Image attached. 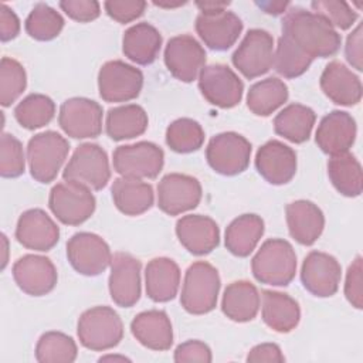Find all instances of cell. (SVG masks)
Returning <instances> with one entry per match:
<instances>
[{
    "label": "cell",
    "instance_id": "cell-38",
    "mask_svg": "<svg viewBox=\"0 0 363 363\" xmlns=\"http://www.w3.org/2000/svg\"><path fill=\"white\" fill-rule=\"evenodd\" d=\"M55 115L54 101L43 94H30L14 108V118L20 126L34 130L48 125Z\"/></svg>",
    "mask_w": 363,
    "mask_h": 363
},
{
    "label": "cell",
    "instance_id": "cell-28",
    "mask_svg": "<svg viewBox=\"0 0 363 363\" xmlns=\"http://www.w3.org/2000/svg\"><path fill=\"white\" fill-rule=\"evenodd\" d=\"M179 265L167 258L157 257L147 262L145 269V286L147 296L155 302H169L179 291Z\"/></svg>",
    "mask_w": 363,
    "mask_h": 363
},
{
    "label": "cell",
    "instance_id": "cell-37",
    "mask_svg": "<svg viewBox=\"0 0 363 363\" xmlns=\"http://www.w3.org/2000/svg\"><path fill=\"white\" fill-rule=\"evenodd\" d=\"M288 99L286 84L275 77L255 82L247 94V106L257 116H269Z\"/></svg>",
    "mask_w": 363,
    "mask_h": 363
},
{
    "label": "cell",
    "instance_id": "cell-12",
    "mask_svg": "<svg viewBox=\"0 0 363 363\" xmlns=\"http://www.w3.org/2000/svg\"><path fill=\"white\" fill-rule=\"evenodd\" d=\"M231 61L234 67L248 79L267 74L274 61V38L261 28L250 30L237 50Z\"/></svg>",
    "mask_w": 363,
    "mask_h": 363
},
{
    "label": "cell",
    "instance_id": "cell-48",
    "mask_svg": "<svg viewBox=\"0 0 363 363\" xmlns=\"http://www.w3.org/2000/svg\"><path fill=\"white\" fill-rule=\"evenodd\" d=\"M61 10L78 23H88L99 17L101 6L95 0H62L60 1Z\"/></svg>",
    "mask_w": 363,
    "mask_h": 363
},
{
    "label": "cell",
    "instance_id": "cell-20",
    "mask_svg": "<svg viewBox=\"0 0 363 363\" xmlns=\"http://www.w3.org/2000/svg\"><path fill=\"white\" fill-rule=\"evenodd\" d=\"M296 153L279 140H268L255 155V167L264 180L281 186L292 180L296 173Z\"/></svg>",
    "mask_w": 363,
    "mask_h": 363
},
{
    "label": "cell",
    "instance_id": "cell-1",
    "mask_svg": "<svg viewBox=\"0 0 363 363\" xmlns=\"http://www.w3.org/2000/svg\"><path fill=\"white\" fill-rule=\"evenodd\" d=\"M282 35L289 38L312 60L335 55L340 34L320 16L302 7H292L282 18Z\"/></svg>",
    "mask_w": 363,
    "mask_h": 363
},
{
    "label": "cell",
    "instance_id": "cell-47",
    "mask_svg": "<svg viewBox=\"0 0 363 363\" xmlns=\"http://www.w3.org/2000/svg\"><path fill=\"white\" fill-rule=\"evenodd\" d=\"M363 279H362V257L357 255L349 265L345 281V296L356 309L363 308Z\"/></svg>",
    "mask_w": 363,
    "mask_h": 363
},
{
    "label": "cell",
    "instance_id": "cell-6",
    "mask_svg": "<svg viewBox=\"0 0 363 363\" xmlns=\"http://www.w3.org/2000/svg\"><path fill=\"white\" fill-rule=\"evenodd\" d=\"M48 206L62 224L79 225L94 214L96 201L89 187L64 180L51 189Z\"/></svg>",
    "mask_w": 363,
    "mask_h": 363
},
{
    "label": "cell",
    "instance_id": "cell-54",
    "mask_svg": "<svg viewBox=\"0 0 363 363\" xmlns=\"http://www.w3.org/2000/svg\"><path fill=\"white\" fill-rule=\"evenodd\" d=\"M262 11L268 13V14H282L284 11H286V9L289 7L288 1H257L255 3Z\"/></svg>",
    "mask_w": 363,
    "mask_h": 363
},
{
    "label": "cell",
    "instance_id": "cell-8",
    "mask_svg": "<svg viewBox=\"0 0 363 363\" xmlns=\"http://www.w3.org/2000/svg\"><path fill=\"white\" fill-rule=\"evenodd\" d=\"M113 169L122 177L155 179L163 169L164 153L153 142H136L118 146L113 152Z\"/></svg>",
    "mask_w": 363,
    "mask_h": 363
},
{
    "label": "cell",
    "instance_id": "cell-10",
    "mask_svg": "<svg viewBox=\"0 0 363 363\" xmlns=\"http://www.w3.org/2000/svg\"><path fill=\"white\" fill-rule=\"evenodd\" d=\"M143 74L121 60L105 62L98 72L99 96L105 102H128L139 96Z\"/></svg>",
    "mask_w": 363,
    "mask_h": 363
},
{
    "label": "cell",
    "instance_id": "cell-43",
    "mask_svg": "<svg viewBox=\"0 0 363 363\" xmlns=\"http://www.w3.org/2000/svg\"><path fill=\"white\" fill-rule=\"evenodd\" d=\"M27 74L24 67L14 58L3 57L0 62V104L10 106L24 92Z\"/></svg>",
    "mask_w": 363,
    "mask_h": 363
},
{
    "label": "cell",
    "instance_id": "cell-11",
    "mask_svg": "<svg viewBox=\"0 0 363 363\" xmlns=\"http://www.w3.org/2000/svg\"><path fill=\"white\" fill-rule=\"evenodd\" d=\"M67 258L78 274L96 277L111 265L112 252L102 237L82 231L67 241Z\"/></svg>",
    "mask_w": 363,
    "mask_h": 363
},
{
    "label": "cell",
    "instance_id": "cell-50",
    "mask_svg": "<svg viewBox=\"0 0 363 363\" xmlns=\"http://www.w3.org/2000/svg\"><path fill=\"white\" fill-rule=\"evenodd\" d=\"M345 55L347 62L357 71L363 69V45H362V24L347 35L345 45Z\"/></svg>",
    "mask_w": 363,
    "mask_h": 363
},
{
    "label": "cell",
    "instance_id": "cell-34",
    "mask_svg": "<svg viewBox=\"0 0 363 363\" xmlns=\"http://www.w3.org/2000/svg\"><path fill=\"white\" fill-rule=\"evenodd\" d=\"M147 113L136 104L112 108L106 113L105 129L112 140H125L140 136L147 129Z\"/></svg>",
    "mask_w": 363,
    "mask_h": 363
},
{
    "label": "cell",
    "instance_id": "cell-56",
    "mask_svg": "<svg viewBox=\"0 0 363 363\" xmlns=\"http://www.w3.org/2000/svg\"><path fill=\"white\" fill-rule=\"evenodd\" d=\"M105 360H122V362H125V360H129L128 357H125V356H116V354H109V356H102L101 359H99V362H105Z\"/></svg>",
    "mask_w": 363,
    "mask_h": 363
},
{
    "label": "cell",
    "instance_id": "cell-53",
    "mask_svg": "<svg viewBox=\"0 0 363 363\" xmlns=\"http://www.w3.org/2000/svg\"><path fill=\"white\" fill-rule=\"evenodd\" d=\"M230 1H218V0H206V1H196V6L200 9L201 14H214L227 10Z\"/></svg>",
    "mask_w": 363,
    "mask_h": 363
},
{
    "label": "cell",
    "instance_id": "cell-35",
    "mask_svg": "<svg viewBox=\"0 0 363 363\" xmlns=\"http://www.w3.org/2000/svg\"><path fill=\"white\" fill-rule=\"evenodd\" d=\"M315 121L316 115L309 106L291 104L275 116L274 130L292 143H303L309 139Z\"/></svg>",
    "mask_w": 363,
    "mask_h": 363
},
{
    "label": "cell",
    "instance_id": "cell-40",
    "mask_svg": "<svg viewBox=\"0 0 363 363\" xmlns=\"http://www.w3.org/2000/svg\"><path fill=\"white\" fill-rule=\"evenodd\" d=\"M27 34L38 41H50L58 37L64 28L62 16L45 3H38L33 7L26 18Z\"/></svg>",
    "mask_w": 363,
    "mask_h": 363
},
{
    "label": "cell",
    "instance_id": "cell-25",
    "mask_svg": "<svg viewBox=\"0 0 363 363\" xmlns=\"http://www.w3.org/2000/svg\"><path fill=\"white\" fill-rule=\"evenodd\" d=\"M323 94L336 105L353 106L362 99L360 78L340 61L329 62L320 75Z\"/></svg>",
    "mask_w": 363,
    "mask_h": 363
},
{
    "label": "cell",
    "instance_id": "cell-5",
    "mask_svg": "<svg viewBox=\"0 0 363 363\" xmlns=\"http://www.w3.org/2000/svg\"><path fill=\"white\" fill-rule=\"evenodd\" d=\"M77 333L84 347L104 352L119 345L123 337V323L112 308L94 306L79 316Z\"/></svg>",
    "mask_w": 363,
    "mask_h": 363
},
{
    "label": "cell",
    "instance_id": "cell-55",
    "mask_svg": "<svg viewBox=\"0 0 363 363\" xmlns=\"http://www.w3.org/2000/svg\"><path fill=\"white\" fill-rule=\"evenodd\" d=\"M153 4L159 6V7H163V9H174V7H179V6H183L186 4V1H169V0H162V1H153Z\"/></svg>",
    "mask_w": 363,
    "mask_h": 363
},
{
    "label": "cell",
    "instance_id": "cell-27",
    "mask_svg": "<svg viewBox=\"0 0 363 363\" xmlns=\"http://www.w3.org/2000/svg\"><path fill=\"white\" fill-rule=\"evenodd\" d=\"M135 339L152 350H169L173 345V328L166 312L150 309L138 313L130 322Z\"/></svg>",
    "mask_w": 363,
    "mask_h": 363
},
{
    "label": "cell",
    "instance_id": "cell-15",
    "mask_svg": "<svg viewBox=\"0 0 363 363\" xmlns=\"http://www.w3.org/2000/svg\"><path fill=\"white\" fill-rule=\"evenodd\" d=\"M201 200L200 182L189 174L169 173L157 184V206L169 214L177 216L193 210Z\"/></svg>",
    "mask_w": 363,
    "mask_h": 363
},
{
    "label": "cell",
    "instance_id": "cell-4",
    "mask_svg": "<svg viewBox=\"0 0 363 363\" xmlns=\"http://www.w3.org/2000/svg\"><path fill=\"white\" fill-rule=\"evenodd\" d=\"M69 152L68 140L58 132L45 130L34 135L27 145V162L31 177L51 183L61 170Z\"/></svg>",
    "mask_w": 363,
    "mask_h": 363
},
{
    "label": "cell",
    "instance_id": "cell-44",
    "mask_svg": "<svg viewBox=\"0 0 363 363\" xmlns=\"http://www.w3.org/2000/svg\"><path fill=\"white\" fill-rule=\"evenodd\" d=\"M26 157L21 142L11 133H3L0 139V174L6 179L24 173Z\"/></svg>",
    "mask_w": 363,
    "mask_h": 363
},
{
    "label": "cell",
    "instance_id": "cell-36",
    "mask_svg": "<svg viewBox=\"0 0 363 363\" xmlns=\"http://www.w3.org/2000/svg\"><path fill=\"white\" fill-rule=\"evenodd\" d=\"M328 176L340 194L346 197L360 196L363 189L362 166L352 153L332 156L328 162Z\"/></svg>",
    "mask_w": 363,
    "mask_h": 363
},
{
    "label": "cell",
    "instance_id": "cell-41",
    "mask_svg": "<svg viewBox=\"0 0 363 363\" xmlns=\"http://www.w3.org/2000/svg\"><path fill=\"white\" fill-rule=\"evenodd\" d=\"M204 142L201 125L190 118L173 121L166 129V143L177 153H191L199 150Z\"/></svg>",
    "mask_w": 363,
    "mask_h": 363
},
{
    "label": "cell",
    "instance_id": "cell-29",
    "mask_svg": "<svg viewBox=\"0 0 363 363\" xmlns=\"http://www.w3.org/2000/svg\"><path fill=\"white\" fill-rule=\"evenodd\" d=\"M111 193L113 204L125 216H140L146 213L155 201L153 187L139 179L118 177L112 183Z\"/></svg>",
    "mask_w": 363,
    "mask_h": 363
},
{
    "label": "cell",
    "instance_id": "cell-45",
    "mask_svg": "<svg viewBox=\"0 0 363 363\" xmlns=\"http://www.w3.org/2000/svg\"><path fill=\"white\" fill-rule=\"evenodd\" d=\"M315 14L323 17L333 28L347 30L357 20V13L346 1L316 0L311 3Z\"/></svg>",
    "mask_w": 363,
    "mask_h": 363
},
{
    "label": "cell",
    "instance_id": "cell-9",
    "mask_svg": "<svg viewBox=\"0 0 363 363\" xmlns=\"http://www.w3.org/2000/svg\"><path fill=\"white\" fill-rule=\"evenodd\" d=\"M251 150V143L242 135L223 132L210 139L206 147V159L216 173L235 176L248 167Z\"/></svg>",
    "mask_w": 363,
    "mask_h": 363
},
{
    "label": "cell",
    "instance_id": "cell-23",
    "mask_svg": "<svg viewBox=\"0 0 363 363\" xmlns=\"http://www.w3.org/2000/svg\"><path fill=\"white\" fill-rule=\"evenodd\" d=\"M196 31L208 48L225 51L238 40L242 21L237 14L227 10L214 14L200 13L196 18Z\"/></svg>",
    "mask_w": 363,
    "mask_h": 363
},
{
    "label": "cell",
    "instance_id": "cell-3",
    "mask_svg": "<svg viewBox=\"0 0 363 363\" xmlns=\"http://www.w3.org/2000/svg\"><path fill=\"white\" fill-rule=\"evenodd\" d=\"M218 271L206 261L193 262L186 274L182 286L180 303L191 315H204L217 305L220 292Z\"/></svg>",
    "mask_w": 363,
    "mask_h": 363
},
{
    "label": "cell",
    "instance_id": "cell-16",
    "mask_svg": "<svg viewBox=\"0 0 363 363\" xmlns=\"http://www.w3.org/2000/svg\"><path fill=\"white\" fill-rule=\"evenodd\" d=\"M164 64L169 72L182 82L194 81L206 64V51L189 34L172 37L164 48Z\"/></svg>",
    "mask_w": 363,
    "mask_h": 363
},
{
    "label": "cell",
    "instance_id": "cell-22",
    "mask_svg": "<svg viewBox=\"0 0 363 363\" xmlns=\"http://www.w3.org/2000/svg\"><path fill=\"white\" fill-rule=\"evenodd\" d=\"M16 238L23 247L44 252L57 245L60 228L44 210L30 208L18 217Z\"/></svg>",
    "mask_w": 363,
    "mask_h": 363
},
{
    "label": "cell",
    "instance_id": "cell-21",
    "mask_svg": "<svg viewBox=\"0 0 363 363\" xmlns=\"http://www.w3.org/2000/svg\"><path fill=\"white\" fill-rule=\"evenodd\" d=\"M356 121L345 111H332L318 125L315 140L326 155L336 156L349 152L356 139Z\"/></svg>",
    "mask_w": 363,
    "mask_h": 363
},
{
    "label": "cell",
    "instance_id": "cell-46",
    "mask_svg": "<svg viewBox=\"0 0 363 363\" xmlns=\"http://www.w3.org/2000/svg\"><path fill=\"white\" fill-rule=\"evenodd\" d=\"M106 14L115 21L125 24L139 18L145 9L146 1L143 0H108L104 3Z\"/></svg>",
    "mask_w": 363,
    "mask_h": 363
},
{
    "label": "cell",
    "instance_id": "cell-19",
    "mask_svg": "<svg viewBox=\"0 0 363 363\" xmlns=\"http://www.w3.org/2000/svg\"><path fill=\"white\" fill-rule=\"evenodd\" d=\"M13 278L17 286L31 296H43L51 292L58 279L57 268L47 257L27 254L13 265Z\"/></svg>",
    "mask_w": 363,
    "mask_h": 363
},
{
    "label": "cell",
    "instance_id": "cell-17",
    "mask_svg": "<svg viewBox=\"0 0 363 363\" xmlns=\"http://www.w3.org/2000/svg\"><path fill=\"white\" fill-rule=\"evenodd\" d=\"M340 277V264L330 254L322 251H311L302 262V285L309 294L318 298L333 296L337 292Z\"/></svg>",
    "mask_w": 363,
    "mask_h": 363
},
{
    "label": "cell",
    "instance_id": "cell-18",
    "mask_svg": "<svg viewBox=\"0 0 363 363\" xmlns=\"http://www.w3.org/2000/svg\"><path fill=\"white\" fill-rule=\"evenodd\" d=\"M109 267L111 299L121 308L133 306L140 298V261L128 252H116Z\"/></svg>",
    "mask_w": 363,
    "mask_h": 363
},
{
    "label": "cell",
    "instance_id": "cell-7",
    "mask_svg": "<svg viewBox=\"0 0 363 363\" xmlns=\"http://www.w3.org/2000/svg\"><path fill=\"white\" fill-rule=\"evenodd\" d=\"M62 177L81 183L91 190H102L111 179L106 152L96 143L79 145L68 160Z\"/></svg>",
    "mask_w": 363,
    "mask_h": 363
},
{
    "label": "cell",
    "instance_id": "cell-52",
    "mask_svg": "<svg viewBox=\"0 0 363 363\" xmlns=\"http://www.w3.org/2000/svg\"><path fill=\"white\" fill-rule=\"evenodd\" d=\"M20 33V20L17 14L7 6L0 4V38L1 41H10Z\"/></svg>",
    "mask_w": 363,
    "mask_h": 363
},
{
    "label": "cell",
    "instance_id": "cell-30",
    "mask_svg": "<svg viewBox=\"0 0 363 363\" xmlns=\"http://www.w3.org/2000/svg\"><path fill=\"white\" fill-rule=\"evenodd\" d=\"M261 316L264 323L278 333L294 330L301 320L298 302L288 294L277 291H262Z\"/></svg>",
    "mask_w": 363,
    "mask_h": 363
},
{
    "label": "cell",
    "instance_id": "cell-31",
    "mask_svg": "<svg viewBox=\"0 0 363 363\" xmlns=\"http://www.w3.org/2000/svg\"><path fill=\"white\" fill-rule=\"evenodd\" d=\"M162 35L156 27L143 21L129 27L122 38L125 57L139 65L152 64L160 51Z\"/></svg>",
    "mask_w": 363,
    "mask_h": 363
},
{
    "label": "cell",
    "instance_id": "cell-13",
    "mask_svg": "<svg viewBox=\"0 0 363 363\" xmlns=\"http://www.w3.org/2000/svg\"><path fill=\"white\" fill-rule=\"evenodd\" d=\"M199 89L214 106L228 109L240 104L244 84L238 75L224 64L204 65L199 74Z\"/></svg>",
    "mask_w": 363,
    "mask_h": 363
},
{
    "label": "cell",
    "instance_id": "cell-49",
    "mask_svg": "<svg viewBox=\"0 0 363 363\" xmlns=\"http://www.w3.org/2000/svg\"><path fill=\"white\" fill-rule=\"evenodd\" d=\"M213 360V354L210 347L201 340H187L180 343L174 350V362H201L210 363Z\"/></svg>",
    "mask_w": 363,
    "mask_h": 363
},
{
    "label": "cell",
    "instance_id": "cell-39",
    "mask_svg": "<svg viewBox=\"0 0 363 363\" xmlns=\"http://www.w3.org/2000/svg\"><path fill=\"white\" fill-rule=\"evenodd\" d=\"M77 354L75 340L62 332H45L35 345V359L41 363H71Z\"/></svg>",
    "mask_w": 363,
    "mask_h": 363
},
{
    "label": "cell",
    "instance_id": "cell-33",
    "mask_svg": "<svg viewBox=\"0 0 363 363\" xmlns=\"http://www.w3.org/2000/svg\"><path fill=\"white\" fill-rule=\"evenodd\" d=\"M264 234V220L257 214H242L234 218L224 237L225 248L235 257H248Z\"/></svg>",
    "mask_w": 363,
    "mask_h": 363
},
{
    "label": "cell",
    "instance_id": "cell-24",
    "mask_svg": "<svg viewBox=\"0 0 363 363\" xmlns=\"http://www.w3.org/2000/svg\"><path fill=\"white\" fill-rule=\"evenodd\" d=\"M176 235L180 244L194 255H206L216 250L220 242L217 223L201 214L183 216L176 223Z\"/></svg>",
    "mask_w": 363,
    "mask_h": 363
},
{
    "label": "cell",
    "instance_id": "cell-14",
    "mask_svg": "<svg viewBox=\"0 0 363 363\" xmlns=\"http://www.w3.org/2000/svg\"><path fill=\"white\" fill-rule=\"evenodd\" d=\"M102 106L88 98H69L62 102L58 123L74 139L96 138L102 132Z\"/></svg>",
    "mask_w": 363,
    "mask_h": 363
},
{
    "label": "cell",
    "instance_id": "cell-42",
    "mask_svg": "<svg viewBox=\"0 0 363 363\" xmlns=\"http://www.w3.org/2000/svg\"><path fill=\"white\" fill-rule=\"evenodd\" d=\"M312 58L298 48L289 38L281 35L274 51V69L284 78L301 77L312 64Z\"/></svg>",
    "mask_w": 363,
    "mask_h": 363
},
{
    "label": "cell",
    "instance_id": "cell-26",
    "mask_svg": "<svg viewBox=\"0 0 363 363\" xmlns=\"http://www.w3.org/2000/svg\"><path fill=\"white\" fill-rule=\"evenodd\" d=\"M285 216L289 234L296 242L312 245L320 237L325 227V216L315 203L295 200L286 206Z\"/></svg>",
    "mask_w": 363,
    "mask_h": 363
},
{
    "label": "cell",
    "instance_id": "cell-2",
    "mask_svg": "<svg viewBox=\"0 0 363 363\" xmlns=\"http://www.w3.org/2000/svg\"><path fill=\"white\" fill-rule=\"evenodd\" d=\"M251 269L261 284L286 286L296 274L295 250L286 240L269 238L254 255Z\"/></svg>",
    "mask_w": 363,
    "mask_h": 363
},
{
    "label": "cell",
    "instance_id": "cell-51",
    "mask_svg": "<svg viewBox=\"0 0 363 363\" xmlns=\"http://www.w3.org/2000/svg\"><path fill=\"white\" fill-rule=\"evenodd\" d=\"M247 362L258 363V362H272V363H282L285 362V356L281 352V347L275 343H261L254 346L248 354Z\"/></svg>",
    "mask_w": 363,
    "mask_h": 363
},
{
    "label": "cell",
    "instance_id": "cell-32",
    "mask_svg": "<svg viewBox=\"0 0 363 363\" xmlns=\"http://www.w3.org/2000/svg\"><path fill=\"white\" fill-rule=\"evenodd\" d=\"M259 294L250 281H234L224 289L221 311L223 313L238 323L252 320L259 309Z\"/></svg>",
    "mask_w": 363,
    "mask_h": 363
}]
</instances>
